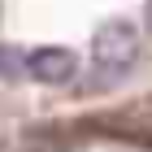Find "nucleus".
<instances>
[{
  "mask_svg": "<svg viewBox=\"0 0 152 152\" xmlns=\"http://www.w3.org/2000/svg\"><path fill=\"white\" fill-rule=\"evenodd\" d=\"M26 74V52L18 44H0V78L4 83H18Z\"/></svg>",
  "mask_w": 152,
  "mask_h": 152,
  "instance_id": "3",
  "label": "nucleus"
},
{
  "mask_svg": "<svg viewBox=\"0 0 152 152\" xmlns=\"http://www.w3.org/2000/svg\"><path fill=\"white\" fill-rule=\"evenodd\" d=\"M135 57H139V35H135L126 22H109V26L96 31L91 65H100V70H109V74H122V70L135 65Z\"/></svg>",
  "mask_w": 152,
  "mask_h": 152,
  "instance_id": "1",
  "label": "nucleus"
},
{
  "mask_svg": "<svg viewBox=\"0 0 152 152\" xmlns=\"http://www.w3.org/2000/svg\"><path fill=\"white\" fill-rule=\"evenodd\" d=\"M74 70H78V57H74L70 48L39 44V48H31V52H26V78H35V83L57 87V83H70Z\"/></svg>",
  "mask_w": 152,
  "mask_h": 152,
  "instance_id": "2",
  "label": "nucleus"
}]
</instances>
